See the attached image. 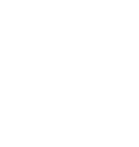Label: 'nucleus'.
Instances as JSON below:
<instances>
[]
</instances>
